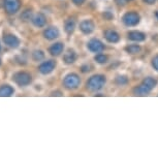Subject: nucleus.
<instances>
[{
	"label": "nucleus",
	"instance_id": "obj_1",
	"mask_svg": "<svg viewBox=\"0 0 158 158\" xmlns=\"http://www.w3.org/2000/svg\"><path fill=\"white\" fill-rule=\"evenodd\" d=\"M106 83V79L104 76H102V74H94V76H92L87 81L86 86H87L88 90H90L92 92H96L101 90L104 87Z\"/></svg>",
	"mask_w": 158,
	"mask_h": 158
},
{
	"label": "nucleus",
	"instance_id": "obj_2",
	"mask_svg": "<svg viewBox=\"0 0 158 158\" xmlns=\"http://www.w3.org/2000/svg\"><path fill=\"white\" fill-rule=\"evenodd\" d=\"M13 81L20 87H25L32 82V77L27 71H18L13 76Z\"/></svg>",
	"mask_w": 158,
	"mask_h": 158
},
{
	"label": "nucleus",
	"instance_id": "obj_3",
	"mask_svg": "<svg viewBox=\"0 0 158 158\" xmlns=\"http://www.w3.org/2000/svg\"><path fill=\"white\" fill-rule=\"evenodd\" d=\"M81 84V79L77 73H68L63 80V86L68 90H74Z\"/></svg>",
	"mask_w": 158,
	"mask_h": 158
},
{
	"label": "nucleus",
	"instance_id": "obj_4",
	"mask_svg": "<svg viewBox=\"0 0 158 158\" xmlns=\"http://www.w3.org/2000/svg\"><path fill=\"white\" fill-rule=\"evenodd\" d=\"M22 2L21 0H3V7L5 13L8 15H15L20 10Z\"/></svg>",
	"mask_w": 158,
	"mask_h": 158
},
{
	"label": "nucleus",
	"instance_id": "obj_5",
	"mask_svg": "<svg viewBox=\"0 0 158 158\" xmlns=\"http://www.w3.org/2000/svg\"><path fill=\"white\" fill-rule=\"evenodd\" d=\"M122 21H123V23L125 24L126 26H135L138 25L139 23V21H141V17H139V15L138 13H135V11H128L123 16L122 18Z\"/></svg>",
	"mask_w": 158,
	"mask_h": 158
},
{
	"label": "nucleus",
	"instance_id": "obj_6",
	"mask_svg": "<svg viewBox=\"0 0 158 158\" xmlns=\"http://www.w3.org/2000/svg\"><path fill=\"white\" fill-rule=\"evenodd\" d=\"M3 43L11 49H17L20 46V40L15 34L6 33L3 35Z\"/></svg>",
	"mask_w": 158,
	"mask_h": 158
},
{
	"label": "nucleus",
	"instance_id": "obj_7",
	"mask_svg": "<svg viewBox=\"0 0 158 158\" xmlns=\"http://www.w3.org/2000/svg\"><path fill=\"white\" fill-rule=\"evenodd\" d=\"M87 48L89 51H91V52H93V53H100L104 50V44L101 43L99 40L92 38V40L88 41Z\"/></svg>",
	"mask_w": 158,
	"mask_h": 158
},
{
	"label": "nucleus",
	"instance_id": "obj_8",
	"mask_svg": "<svg viewBox=\"0 0 158 158\" xmlns=\"http://www.w3.org/2000/svg\"><path fill=\"white\" fill-rule=\"evenodd\" d=\"M56 67V61L54 60H48L43 62L40 66H38V70L43 74H49L55 69Z\"/></svg>",
	"mask_w": 158,
	"mask_h": 158
},
{
	"label": "nucleus",
	"instance_id": "obj_9",
	"mask_svg": "<svg viewBox=\"0 0 158 158\" xmlns=\"http://www.w3.org/2000/svg\"><path fill=\"white\" fill-rule=\"evenodd\" d=\"M44 37L48 40H54L59 36V30L57 27H54V26H51V27H48L44 30Z\"/></svg>",
	"mask_w": 158,
	"mask_h": 158
},
{
	"label": "nucleus",
	"instance_id": "obj_10",
	"mask_svg": "<svg viewBox=\"0 0 158 158\" xmlns=\"http://www.w3.org/2000/svg\"><path fill=\"white\" fill-rule=\"evenodd\" d=\"M94 23L91 20H84L80 23V30L84 34H90L94 31Z\"/></svg>",
	"mask_w": 158,
	"mask_h": 158
},
{
	"label": "nucleus",
	"instance_id": "obj_11",
	"mask_svg": "<svg viewBox=\"0 0 158 158\" xmlns=\"http://www.w3.org/2000/svg\"><path fill=\"white\" fill-rule=\"evenodd\" d=\"M32 23H33V25L35 26V27L43 28L46 26V24H47V18L44 14L38 13L32 18Z\"/></svg>",
	"mask_w": 158,
	"mask_h": 158
},
{
	"label": "nucleus",
	"instance_id": "obj_12",
	"mask_svg": "<svg viewBox=\"0 0 158 158\" xmlns=\"http://www.w3.org/2000/svg\"><path fill=\"white\" fill-rule=\"evenodd\" d=\"M103 35L109 43L116 44L120 40V35H119L115 30H112V29H108V30H106L103 32Z\"/></svg>",
	"mask_w": 158,
	"mask_h": 158
},
{
	"label": "nucleus",
	"instance_id": "obj_13",
	"mask_svg": "<svg viewBox=\"0 0 158 158\" xmlns=\"http://www.w3.org/2000/svg\"><path fill=\"white\" fill-rule=\"evenodd\" d=\"M64 44L62 43H55L49 48V53L52 56H59L63 52Z\"/></svg>",
	"mask_w": 158,
	"mask_h": 158
},
{
	"label": "nucleus",
	"instance_id": "obj_14",
	"mask_svg": "<svg viewBox=\"0 0 158 158\" xmlns=\"http://www.w3.org/2000/svg\"><path fill=\"white\" fill-rule=\"evenodd\" d=\"M77 53L74 52L73 50H67L66 52L64 53V55H63V61L65 62L66 64H73L76 62L77 60Z\"/></svg>",
	"mask_w": 158,
	"mask_h": 158
},
{
	"label": "nucleus",
	"instance_id": "obj_15",
	"mask_svg": "<svg viewBox=\"0 0 158 158\" xmlns=\"http://www.w3.org/2000/svg\"><path fill=\"white\" fill-rule=\"evenodd\" d=\"M150 92H151V89L147 87L145 84H143V83L139 86L133 89V94H135V96H146V95H148Z\"/></svg>",
	"mask_w": 158,
	"mask_h": 158
},
{
	"label": "nucleus",
	"instance_id": "obj_16",
	"mask_svg": "<svg viewBox=\"0 0 158 158\" xmlns=\"http://www.w3.org/2000/svg\"><path fill=\"white\" fill-rule=\"evenodd\" d=\"M128 38L130 40H133V41H144L146 40V34L143 33V32H139V31H130L128 32Z\"/></svg>",
	"mask_w": 158,
	"mask_h": 158
},
{
	"label": "nucleus",
	"instance_id": "obj_17",
	"mask_svg": "<svg viewBox=\"0 0 158 158\" xmlns=\"http://www.w3.org/2000/svg\"><path fill=\"white\" fill-rule=\"evenodd\" d=\"M15 89L10 85L0 86V96L1 97H10L14 94Z\"/></svg>",
	"mask_w": 158,
	"mask_h": 158
},
{
	"label": "nucleus",
	"instance_id": "obj_18",
	"mask_svg": "<svg viewBox=\"0 0 158 158\" xmlns=\"http://www.w3.org/2000/svg\"><path fill=\"white\" fill-rule=\"evenodd\" d=\"M74 29H76V21L73 19H67L64 23V30L65 32L70 35L73 33Z\"/></svg>",
	"mask_w": 158,
	"mask_h": 158
},
{
	"label": "nucleus",
	"instance_id": "obj_19",
	"mask_svg": "<svg viewBox=\"0 0 158 158\" xmlns=\"http://www.w3.org/2000/svg\"><path fill=\"white\" fill-rule=\"evenodd\" d=\"M142 48L141 46H139V44H129V46H127L125 48V51L128 53V54H131V55H135V54H139V52H141Z\"/></svg>",
	"mask_w": 158,
	"mask_h": 158
},
{
	"label": "nucleus",
	"instance_id": "obj_20",
	"mask_svg": "<svg viewBox=\"0 0 158 158\" xmlns=\"http://www.w3.org/2000/svg\"><path fill=\"white\" fill-rule=\"evenodd\" d=\"M143 84H145L146 86H147V87H149L152 90V89H154L155 87H156L157 81L155 79H153V77H146V79H144V81H143Z\"/></svg>",
	"mask_w": 158,
	"mask_h": 158
},
{
	"label": "nucleus",
	"instance_id": "obj_21",
	"mask_svg": "<svg viewBox=\"0 0 158 158\" xmlns=\"http://www.w3.org/2000/svg\"><path fill=\"white\" fill-rule=\"evenodd\" d=\"M32 59L34 61H41L44 59V51L41 50H35L33 53H32Z\"/></svg>",
	"mask_w": 158,
	"mask_h": 158
},
{
	"label": "nucleus",
	"instance_id": "obj_22",
	"mask_svg": "<svg viewBox=\"0 0 158 158\" xmlns=\"http://www.w3.org/2000/svg\"><path fill=\"white\" fill-rule=\"evenodd\" d=\"M32 10H24L22 15H21V19H22L23 21H29V20H32Z\"/></svg>",
	"mask_w": 158,
	"mask_h": 158
},
{
	"label": "nucleus",
	"instance_id": "obj_23",
	"mask_svg": "<svg viewBox=\"0 0 158 158\" xmlns=\"http://www.w3.org/2000/svg\"><path fill=\"white\" fill-rule=\"evenodd\" d=\"M116 84L119 86H124L128 83V79L125 76H118L115 80Z\"/></svg>",
	"mask_w": 158,
	"mask_h": 158
},
{
	"label": "nucleus",
	"instance_id": "obj_24",
	"mask_svg": "<svg viewBox=\"0 0 158 158\" xmlns=\"http://www.w3.org/2000/svg\"><path fill=\"white\" fill-rule=\"evenodd\" d=\"M94 59H95V61H96L97 63L103 64V63H106V62L108 61V56L104 55V54H97L94 57Z\"/></svg>",
	"mask_w": 158,
	"mask_h": 158
},
{
	"label": "nucleus",
	"instance_id": "obj_25",
	"mask_svg": "<svg viewBox=\"0 0 158 158\" xmlns=\"http://www.w3.org/2000/svg\"><path fill=\"white\" fill-rule=\"evenodd\" d=\"M152 66L154 67V69H156L158 71V55H156L152 59Z\"/></svg>",
	"mask_w": 158,
	"mask_h": 158
},
{
	"label": "nucleus",
	"instance_id": "obj_26",
	"mask_svg": "<svg viewBox=\"0 0 158 158\" xmlns=\"http://www.w3.org/2000/svg\"><path fill=\"white\" fill-rule=\"evenodd\" d=\"M103 17H104V19H106V20H112L113 18H114V16H113L110 11H106V13L103 14Z\"/></svg>",
	"mask_w": 158,
	"mask_h": 158
},
{
	"label": "nucleus",
	"instance_id": "obj_27",
	"mask_svg": "<svg viewBox=\"0 0 158 158\" xmlns=\"http://www.w3.org/2000/svg\"><path fill=\"white\" fill-rule=\"evenodd\" d=\"M81 70H82V73H88V71L90 70V66H89L88 64L82 65V67H81Z\"/></svg>",
	"mask_w": 158,
	"mask_h": 158
},
{
	"label": "nucleus",
	"instance_id": "obj_28",
	"mask_svg": "<svg viewBox=\"0 0 158 158\" xmlns=\"http://www.w3.org/2000/svg\"><path fill=\"white\" fill-rule=\"evenodd\" d=\"M73 2L77 5H82L85 2V0H73Z\"/></svg>",
	"mask_w": 158,
	"mask_h": 158
},
{
	"label": "nucleus",
	"instance_id": "obj_29",
	"mask_svg": "<svg viewBox=\"0 0 158 158\" xmlns=\"http://www.w3.org/2000/svg\"><path fill=\"white\" fill-rule=\"evenodd\" d=\"M52 96H62V93L60 91H56V92H52Z\"/></svg>",
	"mask_w": 158,
	"mask_h": 158
},
{
	"label": "nucleus",
	"instance_id": "obj_30",
	"mask_svg": "<svg viewBox=\"0 0 158 158\" xmlns=\"http://www.w3.org/2000/svg\"><path fill=\"white\" fill-rule=\"evenodd\" d=\"M143 1H144L145 3H147V4H154L155 0H143Z\"/></svg>",
	"mask_w": 158,
	"mask_h": 158
},
{
	"label": "nucleus",
	"instance_id": "obj_31",
	"mask_svg": "<svg viewBox=\"0 0 158 158\" xmlns=\"http://www.w3.org/2000/svg\"><path fill=\"white\" fill-rule=\"evenodd\" d=\"M156 17L158 18V11H156Z\"/></svg>",
	"mask_w": 158,
	"mask_h": 158
},
{
	"label": "nucleus",
	"instance_id": "obj_32",
	"mask_svg": "<svg viewBox=\"0 0 158 158\" xmlns=\"http://www.w3.org/2000/svg\"><path fill=\"white\" fill-rule=\"evenodd\" d=\"M0 65H1V59H0Z\"/></svg>",
	"mask_w": 158,
	"mask_h": 158
},
{
	"label": "nucleus",
	"instance_id": "obj_33",
	"mask_svg": "<svg viewBox=\"0 0 158 158\" xmlns=\"http://www.w3.org/2000/svg\"><path fill=\"white\" fill-rule=\"evenodd\" d=\"M126 1H132V0H126Z\"/></svg>",
	"mask_w": 158,
	"mask_h": 158
},
{
	"label": "nucleus",
	"instance_id": "obj_34",
	"mask_svg": "<svg viewBox=\"0 0 158 158\" xmlns=\"http://www.w3.org/2000/svg\"><path fill=\"white\" fill-rule=\"evenodd\" d=\"M0 51H1V46H0Z\"/></svg>",
	"mask_w": 158,
	"mask_h": 158
}]
</instances>
